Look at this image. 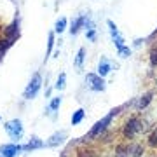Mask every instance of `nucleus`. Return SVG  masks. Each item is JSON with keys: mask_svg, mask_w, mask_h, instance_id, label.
I'll use <instances>...</instances> for the list:
<instances>
[{"mask_svg": "<svg viewBox=\"0 0 157 157\" xmlns=\"http://www.w3.org/2000/svg\"><path fill=\"white\" fill-rule=\"evenodd\" d=\"M119 112H121V108H113V110H112V112H110V113H108L107 117H103V119H101V121H98V122H96L94 126H93V129H91V131H89V135L86 136L84 140H94V138H98V136H100L101 133L105 131V128H107L108 124L112 122L113 115H117Z\"/></svg>", "mask_w": 157, "mask_h": 157, "instance_id": "nucleus-1", "label": "nucleus"}, {"mask_svg": "<svg viewBox=\"0 0 157 157\" xmlns=\"http://www.w3.org/2000/svg\"><path fill=\"white\" fill-rule=\"evenodd\" d=\"M40 86H42V77H40V73H35L33 78L30 80V84L26 86V89H25V100H32L35 98V94L39 93Z\"/></svg>", "mask_w": 157, "mask_h": 157, "instance_id": "nucleus-2", "label": "nucleus"}, {"mask_svg": "<svg viewBox=\"0 0 157 157\" xmlns=\"http://www.w3.org/2000/svg\"><path fill=\"white\" fill-rule=\"evenodd\" d=\"M141 128H143V126H141L140 119H138V117H131L128 122L124 124V131H122V133H124L126 138H133L138 131H141Z\"/></svg>", "mask_w": 157, "mask_h": 157, "instance_id": "nucleus-3", "label": "nucleus"}, {"mask_svg": "<svg viewBox=\"0 0 157 157\" xmlns=\"http://www.w3.org/2000/svg\"><path fill=\"white\" fill-rule=\"evenodd\" d=\"M6 131L9 133V136H11L12 140H19V138L23 136L21 121L14 119V121H9V122H6Z\"/></svg>", "mask_w": 157, "mask_h": 157, "instance_id": "nucleus-4", "label": "nucleus"}, {"mask_svg": "<svg viewBox=\"0 0 157 157\" xmlns=\"http://www.w3.org/2000/svg\"><path fill=\"white\" fill-rule=\"evenodd\" d=\"M86 84L93 91H105V80L101 78V75H96V73H87L86 75Z\"/></svg>", "mask_w": 157, "mask_h": 157, "instance_id": "nucleus-5", "label": "nucleus"}, {"mask_svg": "<svg viewBox=\"0 0 157 157\" xmlns=\"http://www.w3.org/2000/svg\"><path fill=\"white\" fill-rule=\"evenodd\" d=\"M108 26H110V35H112V40H113V44L117 45V49L124 47V39L121 37V33H119L117 26L113 25V21H108Z\"/></svg>", "mask_w": 157, "mask_h": 157, "instance_id": "nucleus-6", "label": "nucleus"}, {"mask_svg": "<svg viewBox=\"0 0 157 157\" xmlns=\"http://www.w3.org/2000/svg\"><path fill=\"white\" fill-rule=\"evenodd\" d=\"M19 150H21V147L19 145H2L0 147V154H2V157H14Z\"/></svg>", "mask_w": 157, "mask_h": 157, "instance_id": "nucleus-7", "label": "nucleus"}, {"mask_svg": "<svg viewBox=\"0 0 157 157\" xmlns=\"http://www.w3.org/2000/svg\"><path fill=\"white\" fill-rule=\"evenodd\" d=\"M65 138H67V133H65V131L54 133L49 140L45 141V147H56V145H59V143H63V140H65Z\"/></svg>", "mask_w": 157, "mask_h": 157, "instance_id": "nucleus-8", "label": "nucleus"}, {"mask_svg": "<svg viewBox=\"0 0 157 157\" xmlns=\"http://www.w3.org/2000/svg\"><path fill=\"white\" fill-rule=\"evenodd\" d=\"M86 25V16H78L77 19H75V21L72 23V28H70V33L72 35H75L78 32V30H80V26H84Z\"/></svg>", "mask_w": 157, "mask_h": 157, "instance_id": "nucleus-9", "label": "nucleus"}, {"mask_svg": "<svg viewBox=\"0 0 157 157\" xmlns=\"http://www.w3.org/2000/svg\"><path fill=\"white\" fill-rule=\"evenodd\" d=\"M110 70H112V65L108 63V59H101L100 65H98V75H101V77H103V75H107Z\"/></svg>", "mask_w": 157, "mask_h": 157, "instance_id": "nucleus-10", "label": "nucleus"}, {"mask_svg": "<svg viewBox=\"0 0 157 157\" xmlns=\"http://www.w3.org/2000/svg\"><path fill=\"white\" fill-rule=\"evenodd\" d=\"M152 93H147V94H143L140 98V100H138V103H136V108H138V110H141V108H145L147 105H148V103H150L152 101Z\"/></svg>", "mask_w": 157, "mask_h": 157, "instance_id": "nucleus-11", "label": "nucleus"}, {"mask_svg": "<svg viewBox=\"0 0 157 157\" xmlns=\"http://www.w3.org/2000/svg\"><path fill=\"white\" fill-rule=\"evenodd\" d=\"M42 147H44V143L39 138H32V141H30L28 145L23 147V150H35V148H42Z\"/></svg>", "mask_w": 157, "mask_h": 157, "instance_id": "nucleus-12", "label": "nucleus"}, {"mask_svg": "<svg viewBox=\"0 0 157 157\" xmlns=\"http://www.w3.org/2000/svg\"><path fill=\"white\" fill-rule=\"evenodd\" d=\"M6 33H7V37H9V40H14L17 37V23H12L11 26H7L6 28Z\"/></svg>", "mask_w": 157, "mask_h": 157, "instance_id": "nucleus-13", "label": "nucleus"}, {"mask_svg": "<svg viewBox=\"0 0 157 157\" xmlns=\"http://www.w3.org/2000/svg\"><path fill=\"white\" fill-rule=\"evenodd\" d=\"M128 152L131 154V157H140L141 154H143V147L140 145H135V147H129Z\"/></svg>", "mask_w": 157, "mask_h": 157, "instance_id": "nucleus-14", "label": "nucleus"}, {"mask_svg": "<svg viewBox=\"0 0 157 157\" xmlns=\"http://www.w3.org/2000/svg\"><path fill=\"white\" fill-rule=\"evenodd\" d=\"M82 119H84V110H82V108H78L77 112L72 115V124H78Z\"/></svg>", "mask_w": 157, "mask_h": 157, "instance_id": "nucleus-15", "label": "nucleus"}, {"mask_svg": "<svg viewBox=\"0 0 157 157\" xmlns=\"http://www.w3.org/2000/svg\"><path fill=\"white\" fill-rule=\"evenodd\" d=\"M65 82H67V75H65V73H61V75L58 77V82H56V86H54V87H56L58 91L65 89Z\"/></svg>", "mask_w": 157, "mask_h": 157, "instance_id": "nucleus-16", "label": "nucleus"}, {"mask_svg": "<svg viewBox=\"0 0 157 157\" xmlns=\"http://www.w3.org/2000/svg\"><path fill=\"white\" fill-rule=\"evenodd\" d=\"M65 26H67V19H65V17H61V19H58V21H56L54 30H56L58 33H61L63 30H65Z\"/></svg>", "mask_w": 157, "mask_h": 157, "instance_id": "nucleus-17", "label": "nucleus"}, {"mask_svg": "<svg viewBox=\"0 0 157 157\" xmlns=\"http://www.w3.org/2000/svg\"><path fill=\"white\" fill-rule=\"evenodd\" d=\"M61 105V96H58V98H54V100L51 101V105H49V108H51V112H56L58 110V107Z\"/></svg>", "mask_w": 157, "mask_h": 157, "instance_id": "nucleus-18", "label": "nucleus"}, {"mask_svg": "<svg viewBox=\"0 0 157 157\" xmlns=\"http://www.w3.org/2000/svg\"><path fill=\"white\" fill-rule=\"evenodd\" d=\"M148 56H150V63L154 67H157V45L150 49V54H148Z\"/></svg>", "mask_w": 157, "mask_h": 157, "instance_id": "nucleus-19", "label": "nucleus"}, {"mask_svg": "<svg viewBox=\"0 0 157 157\" xmlns=\"http://www.w3.org/2000/svg\"><path fill=\"white\" fill-rule=\"evenodd\" d=\"M84 54H86V51H84V49H78L77 59H75V65H77V67H82V61H84Z\"/></svg>", "mask_w": 157, "mask_h": 157, "instance_id": "nucleus-20", "label": "nucleus"}, {"mask_svg": "<svg viewBox=\"0 0 157 157\" xmlns=\"http://www.w3.org/2000/svg\"><path fill=\"white\" fill-rule=\"evenodd\" d=\"M117 51H119V56H121V58L131 56V49H129V47H126V45H124V47H121V49H117Z\"/></svg>", "mask_w": 157, "mask_h": 157, "instance_id": "nucleus-21", "label": "nucleus"}, {"mask_svg": "<svg viewBox=\"0 0 157 157\" xmlns=\"http://www.w3.org/2000/svg\"><path fill=\"white\" fill-rule=\"evenodd\" d=\"M148 145H150V147H157V129L150 135V138H148Z\"/></svg>", "mask_w": 157, "mask_h": 157, "instance_id": "nucleus-22", "label": "nucleus"}, {"mask_svg": "<svg viewBox=\"0 0 157 157\" xmlns=\"http://www.w3.org/2000/svg\"><path fill=\"white\" fill-rule=\"evenodd\" d=\"M52 45H54V35L49 33V44H47V54L52 51Z\"/></svg>", "mask_w": 157, "mask_h": 157, "instance_id": "nucleus-23", "label": "nucleus"}, {"mask_svg": "<svg viewBox=\"0 0 157 157\" xmlns=\"http://www.w3.org/2000/svg\"><path fill=\"white\" fill-rule=\"evenodd\" d=\"M78 157H94V152L93 150H84V152H80Z\"/></svg>", "mask_w": 157, "mask_h": 157, "instance_id": "nucleus-24", "label": "nucleus"}, {"mask_svg": "<svg viewBox=\"0 0 157 157\" xmlns=\"http://www.w3.org/2000/svg\"><path fill=\"white\" fill-rule=\"evenodd\" d=\"M87 39H89V40H94V39H96V32H94V28H93V30H87Z\"/></svg>", "mask_w": 157, "mask_h": 157, "instance_id": "nucleus-25", "label": "nucleus"}, {"mask_svg": "<svg viewBox=\"0 0 157 157\" xmlns=\"http://www.w3.org/2000/svg\"><path fill=\"white\" fill-rule=\"evenodd\" d=\"M0 157H2V154H0Z\"/></svg>", "mask_w": 157, "mask_h": 157, "instance_id": "nucleus-26", "label": "nucleus"}]
</instances>
